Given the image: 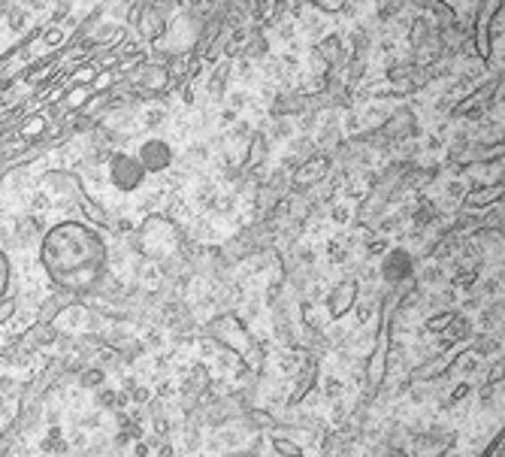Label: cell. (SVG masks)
I'll list each match as a JSON object with an SVG mask.
<instances>
[{"mask_svg":"<svg viewBox=\"0 0 505 457\" xmlns=\"http://www.w3.org/2000/svg\"><path fill=\"white\" fill-rule=\"evenodd\" d=\"M309 4H312L315 10H321V12H342L348 0H309Z\"/></svg>","mask_w":505,"mask_h":457,"instance_id":"22","label":"cell"},{"mask_svg":"<svg viewBox=\"0 0 505 457\" xmlns=\"http://www.w3.org/2000/svg\"><path fill=\"white\" fill-rule=\"evenodd\" d=\"M145 170L139 164L137 154H128V152H115L110 158V182L115 191L121 195H130V191H139L145 182Z\"/></svg>","mask_w":505,"mask_h":457,"instance_id":"4","label":"cell"},{"mask_svg":"<svg viewBox=\"0 0 505 457\" xmlns=\"http://www.w3.org/2000/svg\"><path fill=\"white\" fill-rule=\"evenodd\" d=\"M415 276V258L406 249H391L382 258V278L387 285H402Z\"/></svg>","mask_w":505,"mask_h":457,"instance_id":"9","label":"cell"},{"mask_svg":"<svg viewBox=\"0 0 505 457\" xmlns=\"http://www.w3.org/2000/svg\"><path fill=\"white\" fill-rule=\"evenodd\" d=\"M327 170H330V161L324 158V154H315V158H309L306 164L294 173V188H297V191L312 188V185H318L324 176H327Z\"/></svg>","mask_w":505,"mask_h":457,"instance_id":"10","label":"cell"},{"mask_svg":"<svg viewBox=\"0 0 505 457\" xmlns=\"http://www.w3.org/2000/svg\"><path fill=\"white\" fill-rule=\"evenodd\" d=\"M46 185H49V188H55V195L76 200V204H79V200L85 197L82 182L76 179L73 173H49V176H46Z\"/></svg>","mask_w":505,"mask_h":457,"instance_id":"11","label":"cell"},{"mask_svg":"<svg viewBox=\"0 0 505 457\" xmlns=\"http://www.w3.org/2000/svg\"><path fill=\"white\" fill-rule=\"evenodd\" d=\"M496 200H502V182L496 185H478L466 195V209H484V206H493Z\"/></svg>","mask_w":505,"mask_h":457,"instance_id":"12","label":"cell"},{"mask_svg":"<svg viewBox=\"0 0 505 457\" xmlns=\"http://www.w3.org/2000/svg\"><path fill=\"white\" fill-rule=\"evenodd\" d=\"M502 454H505V430L496 433L491 439V445L484 448V457H502Z\"/></svg>","mask_w":505,"mask_h":457,"instance_id":"23","label":"cell"},{"mask_svg":"<svg viewBox=\"0 0 505 457\" xmlns=\"http://www.w3.org/2000/svg\"><path fill=\"white\" fill-rule=\"evenodd\" d=\"M493 88H496V82H487V85H484V88H481V91H476V95H469V100H463L460 106H454V115H463V112H469L472 106H478L481 100H484L487 95H493Z\"/></svg>","mask_w":505,"mask_h":457,"instance_id":"15","label":"cell"},{"mask_svg":"<svg viewBox=\"0 0 505 457\" xmlns=\"http://www.w3.org/2000/svg\"><path fill=\"white\" fill-rule=\"evenodd\" d=\"M40 261L55 288L64 294H91L110 267V245L95 224L61 221L46 230Z\"/></svg>","mask_w":505,"mask_h":457,"instance_id":"1","label":"cell"},{"mask_svg":"<svg viewBox=\"0 0 505 457\" xmlns=\"http://www.w3.org/2000/svg\"><path fill=\"white\" fill-rule=\"evenodd\" d=\"M12 309H15V297H12V294H6V297L0 300V324H4L6 319H10V315H12Z\"/></svg>","mask_w":505,"mask_h":457,"instance_id":"25","label":"cell"},{"mask_svg":"<svg viewBox=\"0 0 505 457\" xmlns=\"http://www.w3.org/2000/svg\"><path fill=\"white\" fill-rule=\"evenodd\" d=\"M10 282H12V263L6 258V252H0V300L10 294Z\"/></svg>","mask_w":505,"mask_h":457,"instance_id":"18","label":"cell"},{"mask_svg":"<svg viewBox=\"0 0 505 457\" xmlns=\"http://www.w3.org/2000/svg\"><path fill=\"white\" fill-rule=\"evenodd\" d=\"M139 82L149 85L152 91H158V88H164V85H167V73L161 67H143V70H139Z\"/></svg>","mask_w":505,"mask_h":457,"instance_id":"14","label":"cell"},{"mask_svg":"<svg viewBox=\"0 0 505 457\" xmlns=\"http://www.w3.org/2000/svg\"><path fill=\"white\" fill-rule=\"evenodd\" d=\"M505 10V0H481L478 12H476V28H472V37H476V52L478 58L491 61V52H493V21L496 15Z\"/></svg>","mask_w":505,"mask_h":457,"instance_id":"5","label":"cell"},{"mask_svg":"<svg viewBox=\"0 0 505 457\" xmlns=\"http://www.w3.org/2000/svg\"><path fill=\"white\" fill-rule=\"evenodd\" d=\"M339 46H342V43H339V37H327V40L321 43V55L330 61V67L342 58V49H339Z\"/></svg>","mask_w":505,"mask_h":457,"instance_id":"19","label":"cell"},{"mask_svg":"<svg viewBox=\"0 0 505 457\" xmlns=\"http://www.w3.org/2000/svg\"><path fill=\"white\" fill-rule=\"evenodd\" d=\"M273 448H276L278 454H302V448L294 445L291 439H285V436H276L273 439Z\"/></svg>","mask_w":505,"mask_h":457,"instance_id":"24","label":"cell"},{"mask_svg":"<svg viewBox=\"0 0 505 457\" xmlns=\"http://www.w3.org/2000/svg\"><path fill=\"white\" fill-rule=\"evenodd\" d=\"M100 378H103L100 373H85V385H100Z\"/></svg>","mask_w":505,"mask_h":457,"instance_id":"27","label":"cell"},{"mask_svg":"<svg viewBox=\"0 0 505 457\" xmlns=\"http://www.w3.org/2000/svg\"><path fill=\"white\" fill-rule=\"evenodd\" d=\"M61 294H64V291H61ZM61 294H55V297H52L49 303L40 309V321H43V324H49L52 319H55V312L61 309V303H64V300H61Z\"/></svg>","mask_w":505,"mask_h":457,"instance_id":"21","label":"cell"},{"mask_svg":"<svg viewBox=\"0 0 505 457\" xmlns=\"http://www.w3.org/2000/svg\"><path fill=\"white\" fill-rule=\"evenodd\" d=\"M209 333H212V337L219 339L224 348H230L233 354H239V358H245V361H254L252 358L254 343H252V337H248L245 324L239 321L236 315H230V312L219 315V319L209 324Z\"/></svg>","mask_w":505,"mask_h":457,"instance_id":"3","label":"cell"},{"mask_svg":"<svg viewBox=\"0 0 505 457\" xmlns=\"http://www.w3.org/2000/svg\"><path fill=\"white\" fill-rule=\"evenodd\" d=\"M376 339L378 343H376V348H372L369 363H367V378H369L372 388H378L387 376V354H391V319L382 321V333H378Z\"/></svg>","mask_w":505,"mask_h":457,"instance_id":"7","label":"cell"},{"mask_svg":"<svg viewBox=\"0 0 505 457\" xmlns=\"http://www.w3.org/2000/svg\"><path fill=\"white\" fill-rule=\"evenodd\" d=\"M411 4L421 6V10H426L430 15H436L442 28H454V25H457V12H454V6L445 4V0H411Z\"/></svg>","mask_w":505,"mask_h":457,"instance_id":"13","label":"cell"},{"mask_svg":"<svg viewBox=\"0 0 505 457\" xmlns=\"http://www.w3.org/2000/svg\"><path fill=\"white\" fill-rule=\"evenodd\" d=\"M139 164H143L145 173H164V170L173 167V145L167 143V139H145L143 145H139L137 152Z\"/></svg>","mask_w":505,"mask_h":457,"instance_id":"6","label":"cell"},{"mask_svg":"<svg viewBox=\"0 0 505 457\" xmlns=\"http://www.w3.org/2000/svg\"><path fill=\"white\" fill-rule=\"evenodd\" d=\"M357 297H360V282L357 278H342V282L327 294V312L333 321L345 319L348 312L354 309Z\"/></svg>","mask_w":505,"mask_h":457,"instance_id":"8","label":"cell"},{"mask_svg":"<svg viewBox=\"0 0 505 457\" xmlns=\"http://www.w3.org/2000/svg\"><path fill=\"white\" fill-rule=\"evenodd\" d=\"M315 376H318V367H315L312 361H309V367H306V373H302L300 385H297V394H294V397H291V403H300V400H302V394H309V391H312Z\"/></svg>","mask_w":505,"mask_h":457,"instance_id":"16","label":"cell"},{"mask_svg":"<svg viewBox=\"0 0 505 457\" xmlns=\"http://www.w3.org/2000/svg\"><path fill=\"white\" fill-rule=\"evenodd\" d=\"M182 228L170 215H145L143 224L137 228L134 249L149 261H167L182 249Z\"/></svg>","mask_w":505,"mask_h":457,"instance_id":"2","label":"cell"},{"mask_svg":"<svg viewBox=\"0 0 505 457\" xmlns=\"http://www.w3.org/2000/svg\"><path fill=\"white\" fill-rule=\"evenodd\" d=\"M88 97H91V88H88V85H76V88L67 95L64 106H67V110H79V106L88 104Z\"/></svg>","mask_w":505,"mask_h":457,"instance_id":"17","label":"cell"},{"mask_svg":"<svg viewBox=\"0 0 505 457\" xmlns=\"http://www.w3.org/2000/svg\"><path fill=\"white\" fill-rule=\"evenodd\" d=\"M448 321H454V315H442V319H436V321H430V330H442L445 328Z\"/></svg>","mask_w":505,"mask_h":457,"instance_id":"26","label":"cell"},{"mask_svg":"<svg viewBox=\"0 0 505 457\" xmlns=\"http://www.w3.org/2000/svg\"><path fill=\"white\" fill-rule=\"evenodd\" d=\"M79 206H82V212L85 215H88V219L91 221H95V224H106V212H103V209H100L97 204H91V200H79Z\"/></svg>","mask_w":505,"mask_h":457,"instance_id":"20","label":"cell"}]
</instances>
